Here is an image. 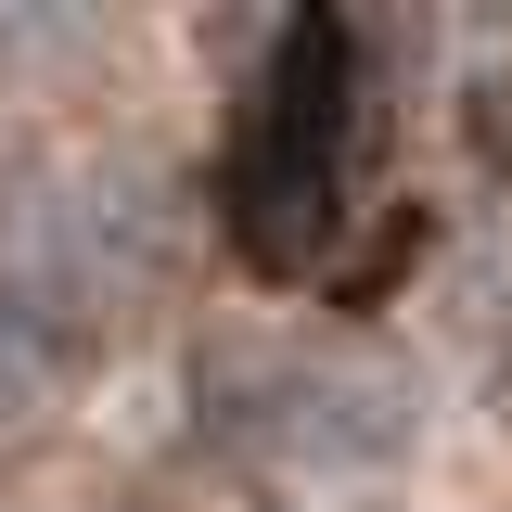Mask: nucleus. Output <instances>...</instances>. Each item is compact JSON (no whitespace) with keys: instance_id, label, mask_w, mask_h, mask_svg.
Returning a JSON list of instances; mask_svg holds the SVG:
<instances>
[{"instance_id":"1","label":"nucleus","mask_w":512,"mask_h":512,"mask_svg":"<svg viewBox=\"0 0 512 512\" xmlns=\"http://www.w3.org/2000/svg\"><path fill=\"white\" fill-rule=\"evenodd\" d=\"M346 116H359V39L346 13L308 0L282 26V52L244 103V154H231V218H244L256 269H308L333 205H346Z\"/></svg>"},{"instance_id":"2","label":"nucleus","mask_w":512,"mask_h":512,"mask_svg":"<svg viewBox=\"0 0 512 512\" xmlns=\"http://www.w3.org/2000/svg\"><path fill=\"white\" fill-rule=\"evenodd\" d=\"M77 372H90V333H77V320H64L52 295H39V282H26V269L0 256V423L52 410V397H64Z\"/></svg>"},{"instance_id":"3","label":"nucleus","mask_w":512,"mask_h":512,"mask_svg":"<svg viewBox=\"0 0 512 512\" xmlns=\"http://www.w3.org/2000/svg\"><path fill=\"white\" fill-rule=\"evenodd\" d=\"M116 52V0H0V90H64Z\"/></svg>"}]
</instances>
